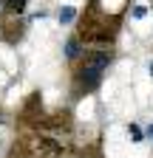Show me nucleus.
I'll return each mask as SVG.
<instances>
[{"label":"nucleus","mask_w":153,"mask_h":158,"mask_svg":"<svg viewBox=\"0 0 153 158\" xmlns=\"http://www.w3.org/2000/svg\"><path fill=\"white\" fill-rule=\"evenodd\" d=\"M130 6L133 0H88L76 17L80 23L74 34L85 48H113Z\"/></svg>","instance_id":"obj_1"},{"label":"nucleus","mask_w":153,"mask_h":158,"mask_svg":"<svg viewBox=\"0 0 153 158\" xmlns=\"http://www.w3.org/2000/svg\"><path fill=\"white\" fill-rule=\"evenodd\" d=\"M116 59L113 48H85L82 59L71 65V99L80 102V99L97 93L102 79L108 73V68Z\"/></svg>","instance_id":"obj_2"},{"label":"nucleus","mask_w":153,"mask_h":158,"mask_svg":"<svg viewBox=\"0 0 153 158\" xmlns=\"http://www.w3.org/2000/svg\"><path fill=\"white\" fill-rule=\"evenodd\" d=\"M26 34V20L23 17H0V40L6 45H17Z\"/></svg>","instance_id":"obj_3"},{"label":"nucleus","mask_w":153,"mask_h":158,"mask_svg":"<svg viewBox=\"0 0 153 158\" xmlns=\"http://www.w3.org/2000/svg\"><path fill=\"white\" fill-rule=\"evenodd\" d=\"M82 54H85V45L80 43V37H76V34H71L65 43H63V56H65V62H68V65L80 62Z\"/></svg>","instance_id":"obj_4"},{"label":"nucleus","mask_w":153,"mask_h":158,"mask_svg":"<svg viewBox=\"0 0 153 158\" xmlns=\"http://www.w3.org/2000/svg\"><path fill=\"white\" fill-rule=\"evenodd\" d=\"M26 9H28V0H3V14L0 17H23L26 14Z\"/></svg>","instance_id":"obj_5"},{"label":"nucleus","mask_w":153,"mask_h":158,"mask_svg":"<svg viewBox=\"0 0 153 158\" xmlns=\"http://www.w3.org/2000/svg\"><path fill=\"white\" fill-rule=\"evenodd\" d=\"M76 17H80V9L76 6H63L60 11H57V23L60 26H74Z\"/></svg>","instance_id":"obj_6"},{"label":"nucleus","mask_w":153,"mask_h":158,"mask_svg":"<svg viewBox=\"0 0 153 158\" xmlns=\"http://www.w3.org/2000/svg\"><path fill=\"white\" fill-rule=\"evenodd\" d=\"M128 138H130V141L133 144H139V141H145V127H139V124H128Z\"/></svg>","instance_id":"obj_7"},{"label":"nucleus","mask_w":153,"mask_h":158,"mask_svg":"<svg viewBox=\"0 0 153 158\" xmlns=\"http://www.w3.org/2000/svg\"><path fill=\"white\" fill-rule=\"evenodd\" d=\"M145 14H147L145 6H130V17H133V20H145Z\"/></svg>","instance_id":"obj_8"},{"label":"nucleus","mask_w":153,"mask_h":158,"mask_svg":"<svg viewBox=\"0 0 153 158\" xmlns=\"http://www.w3.org/2000/svg\"><path fill=\"white\" fill-rule=\"evenodd\" d=\"M145 138H150V141H153V122H150V124L145 127Z\"/></svg>","instance_id":"obj_9"},{"label":"nucleus","mask_w":153,"mask_h":158,"mask_svg":"<svg viewBox=\"0 0 153 158\" xmlns=\"http://www.w3.org/2000/svg\"><path fill=\"white\" fill-rule=\"evenodd\" d=\"M147 71H150V76H153V59H150V65H147Z\"/></svg>","instance_id":"obj_10"},{"label":"nucleus","mask_w":153,"mask_h":158,"mask_svg":"<svg viewBox=\"0 0 153 158\" xmlns=\"http://www.w3.org/2000/svg\"><path fill=\"white\" fill-rule=\"evenodd\" d=\"M0 9H3V0H0Z\"/></svg>","instance_id":"obj_11"},{"label":"nucleus","mask_w":153,"mask_h":158,"mask_svg":"<svg viewBox=\"0 0 153 158\" xmlns=\"http://www.w3.org/2000/svg\"><path fill=\"white\" fill-rule=\"evenodd\" d=\"M150 9H153V3H150Z\"/></svg>","instance_id":"obj_12"}]
</instances>
